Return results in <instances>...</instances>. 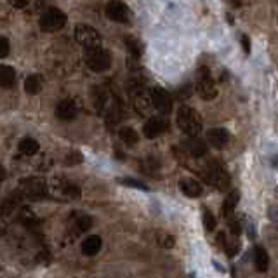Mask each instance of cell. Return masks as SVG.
Instances as JSON below:
<instances>
[{
	"mask_svg": "<svg viewBox=\"0 0 278 278\" xmlns=\"http://www.w3.org/2000/svg\"><path fill=\"white\" fill-rule=\"evenodd\" d=\"M130 101H132L134 110L139 115H146L152 108V100H150V92L144 87L138 86L134 89H130Z\"/></svg>",
	"mask_w": 278,
	"mask_h": 278,
	"instance_id": "30bf717a",
	"label": "cell"
},
{
	"mask_svg": "<svg viewBox=\"0 0 278 278\" xmlns=\"http://www.w3.org/2000/svg\"><path fill=\"white\" fill-rule=\"evenodd\" d=\"M120 184L124 186H130V188H138V190H148V186L142 184V182L136 181V179H130V178H124V179H118Z\"/></svg>",
	"mask_w": 278,
	"mask_h": 278,
	"instance_id": "f546056e",
	"label": "cell"
},
{
	"mask_svg": "<svg viewBox=\"0 0 278 278\" xmlns=\"http://www.w3.org/2000/svg\"><path fill=\"white\" fill-rule=\"evenodd\" d=\"M118 138L126 146H134V144H138V141H139L138 132L132 127H122V129L118 130Z\"/></svg>",
	"mask_w": 278,
	"mask_h": 278,
	"instance_id": "603a6c76",
	"label": "cell"
},
{
	"mask_svg": "<svg viewBox=\"0 0 278 278\" xmlns=\"http://www.w3.org/2000/svg\"><path fill=\"white\" fill-rule=\"evenodd\" d=\"M90 226H92V219L89 218V216H82V218L76 219L75 222V232L76 233H86L90 230Z\"/></svg>",
	"mask_w": 278,
	"mask_h": 278,
	"instance_id": "4316f807",
	"label": "cell"
},
{
	"mask_svg": "<svg viewBox=\"0 0 278 278\" xmlns=\"http://www.w3.org/2000/svg\"><path fill=\"white\" fill-rule=\"evenodd\" d=\"M242 44H244L245 54H250V44H248V36H247V35L242 36Z\"/></svg>",
	"mask_w": 278,
	"mask_h": 278,
	"instance_id": "d590c367",
	"label": "cell"
},
{
	"mask_svg": "<svg viewBox=\"0 0 278 278\" xmlns=\"http://www.w3.org/2000/svg\"><path fill=\"white\" fill-rule=\"evenodd\" d=\"M238 198H240L238 192H232L224 198V202H222V216H224L226 219L233 218V212H235V207H236V204H238Z\"/></svg>",
	"mask_w": 278,
	"mask_h": 278,
	"instance_id": "44dd1931",
	"label": "cell"
},
{
	"mask_svg": "<svg viewBox=\"0 0 278 278\" xmlns=\"http://www.w3.org/2000/svg\"><path fill=\"white\" fill-rule=\"evenodd\" d=\"M42 87H44V78L40 75H30L24 80V90H26L30 96L38 94L40 90H42Z\"/></svg>",
	"mask_w": 278,
	"mask_h": 278,
	"instance_id": "7402d4cb",
	"label": "cell"
},
{
	"mask_svg": "<svg viewBox=\"0 0 278 278\" xmlns=\"http://www.w3.org/2000/svg\"><path fill=\"white\" fill-rule=\"evenodd\" d=\"M204 224H206L207 232H212V230H216V218H214V214H212L210 210L204 212Z\"/></svg>",
	"mask_w": 278,
	"mask_h": 278,
	"instance_id": "4dcf8cb0",
	"label": "cell"
},
{
	"mask_svg": "<svg viewBox=\"0 0 278 278\" xmlns=\"http://www.w3.org/2000/svg\"><path fill=\"white\" fill-rule=\"evenodd\" d=\"M254 264H256V270L261 273H264L270 266V256L261 245H258V247L254 248Z\"/></svg>",
	"mask_w": 278,
	"mask_h": 278,
	"instance_id": "d6986e66",
	"label": "cell"
},
{
	"mask_svg": "<svg viewBox=\"0 0 278 278\" xmlns=\"http://www.w3.org/2000/svg\"><path fill=\"white\" fill-rule=\"evenodd\" d=\"M12 6L14 7H26L28 2H26V0H24V2H12Z\"/></svg>",
	"mask_w": 278,
	"mask_h": 278,
	"instance_id": "8d00e7d4",
	"label": "cell"
},
{
	"mask_svg": "<svg viewBox=\"0 0 278 278\" xmlns=\"http://www.w3.org/2000/svg\"><path fill=\"white\" fill-rule=\"evenodd\" d=\"M14 84H16V72H14V68L2 64L0 66V87L2 89H10V87H14Z\"/></svg>",
	"mask_w": 278,
	"mask_h": 278,
	"instance_id": "ffe728a7",
	"label": "cell"
},
{
	"mask_svg": "<svg viewBox=\"0 0 278 278\" xmlns=\"http://www.w3.org/2000/svg\"><path fill=\"white\" fill-rule=\"evenodd\" d=\"M127 47H129L130 54H132V58H139L141 56V44L138 42L136 38H132V36H127Z\"/></svg>",
	"mask_w": 278,
	"mask_h": 278,
	"instance_id": "f1b7e54d",
	"label": "cell"
},
{
	"mask_svg": "<svg viewBox=\"0 0 278 278\" xmlns=\"http://www.w3.org/2000/svg\"><path fill=\"white\" fill-rule=\"evenodd\" d=\"M20 221L23 222L26 228H34L36 224V218L35 214L30 210L28 207H21V212H20Z\"/></svg>",
	"mask_w": 278,
	"mask_h": 278,
	"instance_id": "484cf974",
	"label": "cell"
},
{
	"mask_svg": "<svg viewBox=\"0 0 278 278\" xmlns=\"http://www.w3.org/2000/svg\"><path fill=\"white\" fill-rule=\"evenodd\" d=\"M158 244L162 245V247H172L174 238L170 235H167V233H162V235L158 236Z\"/></svg>",
	"mask_w": 278,
	"mask_h": 278,
	"instance_id": "836d02e7",
	"label": "cell"
},
{
	"mask_svg": "<svg viewBox=\"0 0 278 278\" xmlns=\"http://www.w3.org/2000/svg\"><path fill=\"white\" fill-rule=\"evenodd\" d=\"M75 40L82 47H86V50L101 49V44H103V38H101L100 32L94 26H90V24H76Z\"/></svg>",
	"mask_w": 278,
	"mask_h": 278,
	"instance_id": "7a4b0ae2",
	"label": "cell"
},
{
	"mask_svg": "<svg viewBox=\"0 0 278 278\" xmlns=\"http://www.w3.org/2000/svg\"><path fill=\"white\" fill-rule=\"evenodd\" d=\"M4 179H6V170H4V167L0 166V184H2Z\"/></svg>",
	"mask_w": 278,
	"mask_h": 278,
	"instance_id": "74e56055",
	"label": "cell"
},
{
	"mask_svg": "<svg viewBox=\"0 0 278 278\" xmlns=\"http://www.w3.org/2000/svg\"><path fill=\"white\" fill-rule=\"evenodd\" d=\"M23 200H24V196H23V193H21L20 190L12 192L6 200H4L2 206H0V214H4V216L12 214L16 208H21V204H23Z\"/></svg>",
	"mask_w": 278,
	"mask_h": 278,
	"instance_id": "5bb4252c",
	"label": "cell"
},
{
	"mask_svg": "<svg viewBox=\"0 0 278 278\" xmlns=\"http://www.w3.org/2000/svg\"><path fill=\"white\" fill-rule=\"evenodd\" d=\"M196 92L206 101H210L218 96V87H216L214 80L208 75L207 68H202V72H200L198 80H196Z\"/></svg>",
	"mask_w": 278,
	"mask_h": 278,
	"instance_id": "ba28073f",
	"label": "cell"
},
{
	"mask_svg": "<svg viewBox=\"0 0 278 278\" xmlns=\"http://www.w3.org/2000/svg\"><path fill=\"white\" fill-rule=\"evenodd\" d=\"M63 195L66 196L68 200H76L82 195V192H80V188L76 184H66L63 188Z\"/></svg>",
	"mask_w": 278,
	"mask_h": 278,
	"instance_id": "83f0119b",
	"label": "cell"
},
{
	"mask_svg": "<svg viewBox=\"0 0 278 278\" xmlns=\"http://www.w3.org/2000/svg\"><path fill=\"white\" fill-rule=\"evenodd\" d=\"M150 100H152V106L160 112L162 115H169L172 112V98L162 87H153L150 90Z\"/></svg>",
	"mask_w": 278,
	"mask_h": 278,
	"instance_id": "52a82bcc",
	"label": "cell"
},
{
	"mask_svg": "<svg viewBox=\"0 0 278 278\" xmlns=\"http://www.w3.org/2000/svg\"><path fill=\"white\" fill-rule=\"evenodd\" d=\"M202 176L206 178V181L208 182V184L216 186V188L221 190V192H226V190L230 188V184H232L230 174L226 172L218 162H208V166L206 167V170H204Z\"/></svg>",
	"mask_w": 278,
	"mask_h": 278,
	"instance_id": "3957f363",
	"label": "cell"
},
{
	"mask_svg": "<svg viewBox=\"0 0 278 278\" xmlns=\"http://www.w3.org/2000/svg\"><path fill=\"white\" fill-rule=\"evenodd\" d=\"M182 148L186 150L188 155L198 158V156H204L207 153V142L200 138H188L182 142Z\"/></svg>",
	"mask_w": 278,
	"mask_h": 278,
	"instance_id": "9a60e30c",
	"label": "cell"
},
{
	"mask_svg": "<svg viewBox=\"0 0 278 278\" xmlns=\"http://www.w3.org/2000/svg\"><path fill=\"white\" fill-rule=\"evenodd\" d=\"M64 162L68 164V166H75V164H80L82 162V155H80L78 152H72L68 155V158H64Z\"/></svg>",
	"mask_w": 278,
	"mask_h": 278,
	"instance_id": "d6a6232c",
	"label": "cell"
},
{
	"mask_svg": "<svg viewBox=\"0 0 278 278\" xmlns=\"http://www.w3.org/2000/svg\"><path fill=\"white\" fill-rule=\"evenodd\" d=\"M124 116H126V113H124V106L118 103V101H115L112 106H108V110H106V126L108 127H115L118 126L120 122L124 120Z\"/></svg>",
	"mask_w": 278,
	"mask_h": 278,
	"instance_id": "e0dca14e",
	"label": "cell"
},
{
	"mask_svg": "<svg viewBox=\"0 0 278 278\" xmlns=\"http://www.w3.org/2000/svg\"><path fill=\"white\" fill-rule=\"evenodd\" d=\"M9 40L6 38V36H0V60L2 58H7V54H9Z\"/></svg>",
	"mask_w": 278,
	"mask_h": 278,
	"instance_id": "1f68e13d",
	"label": "cell"
},
{
	"mask_svg": "<svg viewBox=\"0 0 278 278\" xmlns=\"http://www.w3.org/2000/svg\"><path fill=\"white\" fill-rule=\"evenodd\" d=\"M78 115V108H76L75 101L73 100H63L60 101L56 106V116L63 122H70L73 120L75 116Z\"/></svg>",
	"mask_w": 278,
	"mask_h": 278,
	"instance_id": "4fadbf2b",
	"label": "cell"
},
{
	"mask_svg": "<svg viewBox=\"0 0 278 278\" xmlns=\"http://www.w3.org/2000/svg\"><path fill=\"white\" fill-rule=\"evenodd\" d=\"M86 63L92 72L103 73L112 66V54L104 49L86 50Z\"/></svg>",
	"mask_w": 278,
	"mask_h": 278,
	"instance_id": "8992f818",
	"label": "cell"
},
{
	"mask_svg": "<svg viewBox=\"0 0 278 278\" xmlns=\"http://www.w3.org/2000/svg\"><path fill=\"white\" fill-rule=\"evenodd\" d=\"M101 247H103V240H101V236L94 235V236H87L86 240L82 242V254L84 256H96L98 252L101 250Z\"/></svg>",
	"mask_w": 278,
	"mask_h": 278,
	"instance_id": "ac0fdd59",
	"label": "cell"
},
{
	"mask_svg": "<svg viewBox=\"0 0 278 278\" xmlns=\"http://www.w3.org/2000/svg\"><path fill=\"white\" fill-rule=\"evenodd\" d=\"M166 130H167V122H166V120L158 118V116H152V118H150L148 122L144 124V129H142V132H144V136L148 139H155V138L162 136Z\"/></svg>",
	"mask_w": 278,
	"mask_h": 278,
	"instance_id": "7c38bea8",
	"label": "cell"
},
{
	"mask_svg": "<svg viewBox=\"0 0 278 278\" xmlns=\"http://www.w3.org/2000/svg\"><path fill=\"white\" fill-rule=\"evenodd\" d=\"M38 148H40L38 142H36L34 138H24L20 141V152L23 153V155H28V156L35 155V153L38 152Z\"/></svg>",
	"mask_w": 278,
	"mask_h": 278,
	"instance_id": "d4e9b609",
	"label": "cell"
},
{
	"mask_svg": "<svg viewBox=\"0 0 278 278\" xmlns=\"http://www.w3.org/2000/svg\"><path fill=\"white\" fill-rule=\"evenodd\" d=\"M66 24V14L58 7L44 10L40 16V28L44 32H60Z\"/></svg>",
	"mask_w": 278,
	"mask_h": 278,
	"instance_id": "277c9868",
	"label": "cell"
},
{
	"mask_svg": "<svg viewBox=\"0 0 278 278\" xmlns=\"http://www.w3.org/2000/svg\"><path fill=\"white\" fill-rule=\"evenodd\" d=\"M179 188H181V192L184 193L186 196H190V198H198V196L204 193L202 184H200V182L196 181V179H193V178L181 179V182H179Z\"/></svg>",
	"mask_w": 278,
	"mask_h": 278,
	"instance_id": "2e32d148",
	"label": "cell"
},
{
	"mask_svg": "<svg viewBox=\"0 0 278 278\" xmlns=\"http://www.w3.org/2000/svg\"><path fill=\"white\" fill-rule=\"evenodd\" d=\"M20 192L23 193L24 198L40 200V198H46L47 184H46V181L40 179V178H26V179L21 181Z\"/></svg>",
	"mask_w": 278,
	"mask_h": 278,
	"instance_id": "5b68a950",
	"label": "cell"
},
{
	"mask_svg": "<svg viewBox=\"0 0 278 278\" xmlns=\"http://www.w3.org/2000/svg\"><path fill=\"white\" fill-rule=\"evenodd\" d=\"M230 228H232V233L235 236L240 235V224H238V221H235V219H230Z\"/></svg>",
	"mask_w": 278,
	"mask_h": 278,
	"instance_id": "e575fe53",
	"label": "cell"
},
{
	"mask_svg": "<svg viewBox=\"0 0 278 278\" xmlns=\"http://www.w3.org/2000/svg\"><path fill=\"white\" fill-rule=\"evenodd\" d=\"M207 144H210L212 148L216 150H221L224 148L226 144L230 142V139H232V136H230V132L226 129H221V127H216V129H210L207 130Z\"/></svg>",
	"mask_w": 278,
	"mask_h": 278,
	"instance_id": "8fae6325",
	"label": "cell"
},
{
	"mask_svg": "<svg viewBox=\"0 0 278 278\" xmlns=\"http://www.w3.org/2000/svg\"><path fill=\"white\" fill-rule=\"evenodd\" d=\"M106 16L120 24H127L130 21V9L124 2H110L104 7Z\"/></svg>",
	"mask_w": 278,
	"mask_h": 278,
	"instance_id": "9c48e42d",
	"label": "cell"
},
{
	"mask_svg": "<svg viewBox=\"0 0 278 278\" xmlns=\"http://www.w3.org/2000/svg\"><path fill=\"white\" fill-rule=\"evenodd\" d=\"M92 104H94V108L98 110V113H103L106 110V104H108V92H106L104 89L94 90Z\"/></svg>",
	"mask_w": 278,
	"mask_h": 278,
	"instance_id": "cb8c5ba5",
	"label": "cell"
},
{
	"mask_svg": "<svg viewBox=\"0 0 278 278\" xmlns=\"http://www.w3.org/2000/svg\"><path fill=\"white\" fill-rule=\"evenodd\" d=\"M176 122H178L179 129L186 134L188 138H198V134L204 130V120L196 110L190 108V106H181L176 115Z\"/></svg>",
	"mask_w": 278,
	"mask_h": 278,
	"instance_id": "6da1fadb",
	"label": "cell"
}]
</instances>
